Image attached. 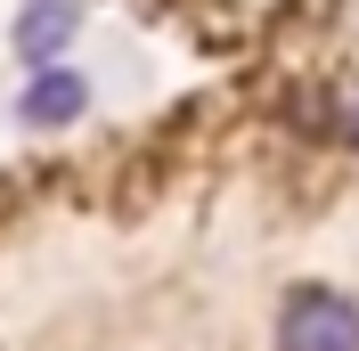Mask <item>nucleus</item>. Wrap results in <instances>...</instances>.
<instances>
[{
    "instance_id": "1",
    "label": "nucleus",
    "mask_w": 359,
    "mask_h": 351,
    "mask_svg": "<svg viewBox=\"0 0 359 351\" xmlns=\"http://www.w3.org/2000/svg\"><path fill=\"white\" fill-rule=\"evenodd\" d=\"M278 351H359V303L343 286H294L278 303Z\"/></svg>"
},
{
    "instance_id": "2",
    "label": "nucleus",
    "mask_w": 359,
    "mask_h": 351,
    "mask_svg": "<svg viewBox=\"0 0 359 351\" xmlns=\"http://www.w3.org/2000/svg\"><path fill=\"white\" fill-rule=\"evenodd\" d=\"M82 107H90V90H82V74H66V66H41L33 90H25V123H33V131H66Z\"/></svg>"
},
{
    "instance_id": "3",
    "label": "nucleus",
    "mask_w": 359,
    "mask_h": 351,
    "mask_svg": "<svg viewBox=\"0 0 359 351\" xmlns=\"http://www.w3.org/2000/svg\"><path fill=\"white\" fill-rule=\"evenodd\" d=\"M74 17H82L74 0H33V8H25V25H17V49L33 58V66H49V58L74 41Z\"/></svg>"
},
{
    "instance_id": "4",
    "label": "nucleus",
    "mask_w": 359,
    "mask_h": 351,
    "mask_svg": "<svg viewBox=\"0 0 359 351\" xmlns=\"http://www.w3.org/2000/svg\"><path fill=\"white\" fill-rule=\"evenodd\" d=\"M343 139H351V147H359V90H351V98H343Z\"/></svg>"
}]
</instances>
